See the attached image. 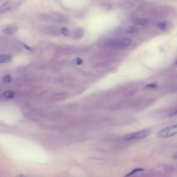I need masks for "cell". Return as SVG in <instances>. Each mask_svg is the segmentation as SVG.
Masks as SVG:
<instances>
[{
    "instance_id": "obj_5",
    "label": "cell",
    "mask_w": 177,
    "mask_h": 177,
    "mask_svg": "<svg viewBox=\"0 0 177 177\" xmlns=\"http://www.w3.org/2000/svg\"><path fill=\"white\" fill-rule=\"evenodd\" d=\"M11 7V3L10 1H7L3 3L0 7V13H4L10 10Z\"/></svg>"
},
{
    "instance_id": "obj_15",
    "label": "cell",
    "mask_w": 177,
    "mask_h": 177,
    "mask_svg": "<svg viewBox=\"0 0 177 177\" xmlns=\"http://www.w3.org/2000/svg\"><path fill=\"white\" fill-rule=\"evenodd\" d=\"M22 45L26 49V50H31V48L28 46L26 44L23 43L22 44Z\"/></svg>"
},
{
    "instance_id": "obj_10",
    "label": "cell",
    "mask_w": 177,
    "mask_h": 177,
    "mask_svg": "<svg viewBox=\"0 0 177 177\" xmlns=\"http://www.w3.org/2000/svg\"><path fill=\"white\" fill-rule=\"evenodd\" d=\"M157 26L158 29L163 30L165 31L167 28V25L166 23H159L157 24Z\"/></svg>"
},
{
    "instance_id": "obj_8",
    "label": "cell",
    "mask_w": 177,
    "mask_h": 177,
    "mask_svg": "<svg viewBox=\"0 0 177 177\" xmlns=\"http://www.w3.org/2000/svg\"><path fill=\"white\" fill-rule=\"evenodd\" d=\"M16 31L17 29L14 27H8L3 30V32L7 34H13Z\"/></svg>"
},
{
    "instance_id": "obj_14",
    "label": "cell",
    "mask_w": 177,
    "mask_h": 177,
    "mask_svg": "<svg viewBox=\"0 0 177 177\" xmlns=\"http://www.w3.org/2000/svg\"><path fill=\"white\" fill-rule=\"evenodd\" d=\"M146 87L148 88H155L157 87L156 84H148L146 85Z\"/></svg>"
},
{
    "instance_id": "obj_2",
    "label": "cell",
    "mask_w": 177,
    "mask_h": 177,
    "mask_svg": "<svg viewBox=\"0 0 177 177\" xmlns=\"http://www.w3.org/2000/svg\"><path fill=\"white\" fill-rule=\"evenodd\" d=\"M131 42H132L129 39L121 38L113 39L110 42V44L113 47L124 48L129 46Z\"/></svg>"
},
{
    "instance_id": "obj_7",
    "label": "cell",
    "mask_w": 177,
    "mask_h": 177,
    "mask_svg": "<svg viewBox=\"0 0 177 177\" xmlns=\"http://www.w3.org/2000/svg\"><path fill=\"white\" fill-rule=\"evenodd\" d=\"M11 57L8 54H3L0 56V64L9 62L11 60Z\"/></svg>"
},
{
    "instance_id": "obj_11",
    "label": "cell",
    "mask_w": 177,
    "mask_h": 177,
    "mask_svg": "<svg viewBox=\"0 0 177 177\" xmlns=\"http://www.w3.org/2000/svg\"><path fill=\"white\" fill-rule=\"evenodd\" d=\"M144 170V169L140 168H136L134 169L132 171L130 172L129 174H127V175L125 176H129L131 175H132L133 174H135L137 172H142Z\"/></svg>"
},
{
    "instance_id": "obj_1",
    "label": "cell",
    "mask_w": 177,
    "mask_h": 177,
    "mask_svg": "<svg viewBox=\"0 0 177 177\" xmlns=\"http://www.w3.org/2000/svg\"><path fill=\"white\" fill-rule=\"evenodd\" d=\"M151 130L147 129L139 131L135 133L127 134L122 137L124 140L141 139L147 136L151 133Z\"/></svg>"
},
{
    "instance_id": "obj_4",
    "label": "cell",
    "mask_w": 177,
    "mask_h": 177,
    "mask_svg": "<svg viewBox=\"0 0 177 177\" xmlns=\"http://www.w3.org/2000/svg\"><path fill=\"white\" fill-rule=\"evenodd\" d=\"M15 93L11 91H7L3 93L0 96V101L4 102L13 98Z\"/></svg>"
},
{
    "instance_id": "obj_13",
    "label": "cell",
    "mask_w": 177,
    "mask_h": 177,
    "mask_svg": "<svg viewBox=\"0 0 177 177\" xmlns=\"http://www.w3.org/2000/svg\"><path fill=\"white\" fill-rule=\"evenodd\" d=\"M63 34L65 36H68L69 35V33L68 29L65 27H63L61 30Z\"/></svg>"
},
{
    "instance_id": "obj_3",
    "label": "cell",
    "mask_w": 177,
    "mask_h": 177,
    "mask_svg": "<svg viewBox=\"0 0 177 177\" xmlns=\"http://www.w3.org/2000/svg\"><path fill=\"white\" fill-rule=\"evenodd\" d=\"M177 125H174L161 130L158 133V136L161 138H167L175 135L177 133Z\"/></svg>"
},
{
    "instance_id": "obj_9",
    "label": "cell",
    "mask_w": 177,
    "mask_h": 177,
    "mask_svg": "<svg viewBox=\"0 0 177 177\" xmlns=\"http://www.w3.org/2000/svg\"><path fill=\"white\" fill-rule=\"evenodd\" d=\"M137 31V27L134 26H130L125 29L124 32L126 33H134Z\"/></svg>"
},
{
    "instance_id": "obj_6",
    "label": "cell",
    "mask_w": 177,
    "mask_h": 177,
    "mask_svg": "<svg viewBox=\"0 0 177 177\" xmlns=\"http://www.w3.org/2000/svg\"><path fill=\"white\" fill-rule=\"evenodd\" d=\"M133 22L135 25L140 26H145L149 23V21L148 20L138 18L134 19Z\"/></svg>"
},
{
    "instance_id": "obj_12",
    "label": "cell",
    "mask_w": 177,
    "mask_h": 177,
    "mask_svg": "<svg viewBox=\"0 0 177 177\" xmlns=\"http://www.w3.org/2000/svg\"><path fill=\"white\" fill-rule=\"evenodd\" d=\"M11 77L10 75L5 76L2 79V81L4 83H8L11 81Z\"/></svg>"
},
{
    "instance_id": "obj_16",
    "label": "cell",
    "mask_w": 177,
    "mask_h": 177,
    "mask_svg": "<svg viewBox=\"0 0 177 177\" xmlns=\"http://www.w3.org/2000/svg\"><path fill=\"white\" fill-rule=\"evenodd\" d=\"M82 62H83V61H82V60L80 59V58H78V59H77V63L78 65H81V64L82 63Z\"/></svg>"
}]
</instances>
